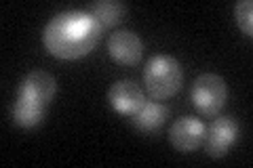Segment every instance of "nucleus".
<instances>
[{
    "label": "nucleus",
    "instance_id": "nucleus-1",
    "mask_svg": "<svg viewBox=\"0 0 253 168\" xmlns=\"http://www.w3.org/2000/svg\"><path fill=\"white\" fill-rule=\"evenodd\" d=\"M104 28L91 13L66 11L44 26L42 44L57 59H81L89 55L101 40Z\"/></svg>",
    "mask_w": 253,
    "mask_h": 168
},
{
    "label": "nucleus",
    "instance_id": "nucleus-2",
    "mask_svg": "<svg viewBox=\"0 0 253 168\" xmlns=\"http://www.w3.org/2000/svg\"><path fill=\"white\" fill-rule=\"evenodd\" d=\"M181 80H184L181 63L171 55H156L146 63L144 86L154 101H165L177 95L181 89Z\"/></svg>",
    "mask_w": 253,
    "mask_h": 168
},
{
    "label": "nucleus",
    "instance_id": "nucleus-3",
    "mask_svg": "<svg viewBox=\"0 0 253 168\" xmlns=\"http://www.w3.org/2000/svg\"><path fill=\"white\" fill-rule=\"evenodd\" d=\"M190 97L201 116L215 118L228 99V84L217 74H203L194 80Z\"/></svg>",
    "mask_w": 253,
    "mask_h": 168
},
{
    "label": "nucleus",
    "instance_id": "nucleus-4",
    "mask_svg": "<svg viewBox=\"0 0 253 168\" xmlns=\"http://www.w3.org/2000/svg\"><path fill=\"white\" fill-rule=\"evenodd\" d=\"M239 139V122L232 116H215L209 126H205L203 147L211 158L226 156Z\"/></svg>",
    "mask_w": 253,
    "mask_h": 168
},
{
    "label": "nucleus",
    "instance_id": "nucleus-5",
    "mask_svg": "<svg viewBox=\"0 0 253 168\" xmlns=\"http://www.w3.org/2000/svg\"><path fill=\"white\" fill-rule=\"evenodd\" d=\"M55 93H57V82H55V78L51 74H46V71H32V74H28L21 80L17 99L41 109H46L51 105Z\"/></svg>",
    "mask_w": 253,
    "mask_h": 168
},
{
    "label": "nucleus",
    "instance_id": "nucleus-6",
    "mask_svg": "<svg viewBox=\"0 0 253 168\" xmlns=\"http://www.w3.org/2000/svg\"><path fill=\"white\" fill-rule=\"evenodd\" d=\"M205 139V124L199 118L184 116L175 120L169 129V141L181 154H190V151L199 149Z\"/></svg>",
    "mask_w": 253,
    "mask_h": 168
},
{
    "label": "nucleus",
    "instance_id": "nucleus-7",
    "mask_svg": "<svg viewBox=\"0 0 253 168\" xmlns=\"http://www.w3.org/2000/svg\"><path fill=\"white\" fill-rule=\"evenodd\" d=\"M108 53L123 66H137L144 57V42L131 30H118L108 40Z\"/></svg>",
    "mask_w": 253,
    "mask_h": 168
},
{
    "label": "nucleus",
    "instance_id": "nucleus-8",
    "mask_svg": "<svg viewBox=\"0 0 253 168\" xmlns=\"http://www.w3.org/2000/svg\"><path fill=\"white\" fill-rule=\"evenodd\" d=\"M108 101L118 114L131 118L141 105H144L146 95L141 91V86L137 82H133V80H118V82H114L110 86Z\"/></svg>",
    "mask_w": 253,
    "mask_h": 168
},
{
    "label": "nucleus",
    "instance_id": "nucleus-9",
    "mask_svg": "<svg viewBox=\"0 0 253 168\" xmlns=\"http://www.w3.org/2000/svg\"><path fill=\"white\" fill-rule=\"evenodd\" d=\"M169 116V109L163 105V103H158V101H144V105H141L135 114L131 116L133 120V126L139 131V133H144V134H152L156 133L161 126L165 124V120H167Z\"/></svg>",
    "mask_w": 253,
    "mask_h": 168
},
{
    "label": "nucleus",
    "instance_id": "nucleus-10",
    "mask_svg": "<svg viewBox=\"0 0 253 168\" xmlns=\"http://www.w3.org/2000/svg\"><path fill=\"white\" fill-rule=\"evenodd\" d=\"M126 11V6L123 2H118V0H99V2H95L91 6V15L101 28H114L118 21L123 19V15Z\"/></svg>",
    "mask_w": 253,
    "mask_h": 168
},
{
    "label": "nucleus",
    "instance_id": "nucleus-11",
    "mask_svg": "<svg viewBox=\"0 0 253 168\" xmlns=\"http://www.w3.org/2000/svg\"><path fill=\"white\" fill-rule=\"evenodd\" d=\"M234 15H236V23L245 36L253 34V2L251 0H241L234 6Z\"/></svg>",
    "mask_w": 253,
    "mask_h": 168
}]
</instances>
